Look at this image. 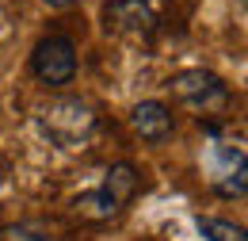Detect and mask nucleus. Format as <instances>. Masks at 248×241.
Segmentation results:
<instances>
[{"instance_id": "obj_1", "label": "nucleus", "mask_w": 248, "mask_h": 241, "mask_svg": "<svg viewBox=\"0 0 248 241\" xmlns=\"http://www.w3.org/2000/svg\"><path fill=\"white\" fill-rule=\"evenodd\" d=\"M34 126L54 150H80L95 138L99 115L92 111V103H84L77 96H58L34 111Z\"/></svg>"}, {"instance_id": "obj_2", "label": "nucleus", "mask_w": 248, "mask_h": 241, "mask_svg": "<svg viewBox=\"0 0 248 241\" xmlns=\"http://www.w3.org/2000/svg\"><path fill=\"white\" fill-rule=\"evenodd\" d=\"M172 92H176V100L184 103V107H191L195 115H202V119H210V115H225L229 111V103H233V92H229V85L217 77V73H210V69H184V73H176L172 81Z\"/></svg>"}, {"instance_id": "obj_3", "label": "nucleus", "mask_w": 248, "mask_h": 241, "mask_svg": "<svg viewBox=\"0 0 248 241\" xmlns=\"http://www.w3.org/2000/svg\"><path fill=\"white\" fill-rule=\"evenodd\" d=\"M206 180L221 199H245L248 191V157L241 150V142H229V138H214L206 146Z\"/></svg>"}, {"instance_id": "obj_4", "label": "nucleus", "mask_w": 248, "mask_h": 241, "mask_svg": "<svg viewBox=\"0 0 248 241\" xmlns=\"http://www.w3.org/2000/svg\"><path fill=\"white\" fill-rule=\"evenodd\" d=\"M31 73L50 88L73 85V77H77V42L69 34L38 38V46L31 50Z\"/></svg>"}, {"instance_id": "obj_5", "label": "nucleus", "mask_w": 248, "mask_h": 241, "mask_svg": "<svg viewBox=\"0 0 248 241\" xmlns=\"http://www.w3.org/2000/svg\"><path fill=\"white\" fill-rule=\"evenodd\" d=\"M103 16H107V31L123 34L130 42H149L160 27V4L156 0H107Z\"/></svg>"}, {"instance_id": "obj_6", "label": "nucleus", "mask_w": 248, "mask_h": 241, "mask_svg": "<svg viewBox=\"0 0 248 241\" xmlns=\"http://www.w3.org/2000/svg\"><path fill=\"white\" fill-rule=\"evenodd\" d=\"M130 126H134V134L138 138H145V142H164L168 134H172V107L164 103V100H141V103H134V111H130Z\"/></svg>"}, {"instance_id": "obj_7", "label": "nucleus", "mask_w": 248, "mask_h": 241, "mask_svg": "<svg viewBox=\"0 0 248 241\" xmlns=\"http://www.w3.org/2000/svg\"><path fill=\"white\" fill-rule=\"evenodd\" d=\"M123 207L126 203L107 188V184H99L92 191H80V195L73 199V211L80 214V218H88V222H107V218H115Z\"/></svg>"}, {"instance_id": "obj_8", "label": "nucleus", "mask_w": 248, "mask_h": 241, "mask_svg": "<svg viewBox=\"0 0 248 241\" xmlns=\"http://www.w3.org/2000/svg\"><path fill=\"white\" fill-rule=\"evenodd\" d=\"M195 226H199L202 241H248L245 226H237V222H229V218H210V214H199V218H195Z\"/></svg>"}, {"instance_id": "obj_9", "label": "nucleus", "mask_w": 248, "mask_h": 241, "mask_svg": "<svg viewBox=\"0 0 248 241\" xmlns=\"http://www.w3.org/2000/svg\"><path fill=\"white\" fill-rule=\"evenodd\" d=\"M103 184H107L123 203H130L134 191H138V169H134L130 161H119V165H111V169L103 172Z\"/></svg>"}, {"instance_id": "obj_10", "label": "nucleus", "mask_w": 248, "mask_h": 241, "mask_svg": "<svg viewBox=\"0 0 248 241\" xmlns=\"http://www.w3.org/2000/svg\"><path fill=\"white\" fill-rule=\"evenodd\" d=\"M0 238L4 241H46L50 234H46L42 222H16V226H4Z\"/></svg>"}, {"instance_id": "obj_11", "label": "nucleus", "mask_w": 248, "mask_h": 241, "mask_svg": "<svg viewBox=\"0 0 248 241\" xmlns=\"http://www.w3.org/2000/svg\"><path fill=\"white\" fill-rule=\"evenodd\" d=\"M46 4H50V8H58V12H62V8H73V4H77V0H46Z\"/></svg>"}]
</instances>
